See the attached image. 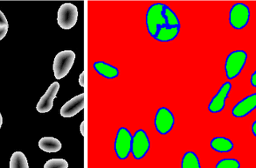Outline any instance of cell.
Segmentation results:
<instances>
[{
	"mask_svg": "<svg viewBox=\"0 0 256 168\" xmlns=\"http://www.w3.org/2000/svg\"><path fill=\"white\" fill-rule=\"evenodd\" d=\"M248 54L245 50H238L230 52L225 62V72L229 81L236 80L242 73L248 62Z\"/></svg>",
	"mask_w": 256,
	"mask_h": 168,
	"instance_id": "6da1fadb",
	"label": "cell"
},
{
	"mask_svg": "<svg viewBox=\"0 0 256 168\" xmlns=\"http://www.w3.org/2000/svg\"><path fill=\"white\" fill-rule=\"evenodd\" d=\"M165 6V4L157 2L152 4L146 12V26L148 33L153 38H154L161 26H166V20L162 14Z\"/></svg>",
	"mask_w": 256,
	"mask_h": 168,
	"instance_id": "7a4b0ae2",
	"label": "cell"
},
{
	"mask_svg": "<svg viewBox=\"0 0 256 168\" xmlns=\"http://www.w3.org/2000/svg\"><path fill=\"white\" fill-rule=\"evenodd\" d=\"M250 16L252 12L250 8L246 4L237 2L230 9L229 24L234 30H244L250 22Z\"/></svg>",
	"mask_w": 256,
	"mask_h": 168,
	"instance_id": "3957f363",
	"label": "cell"
},
{
	"mask_svg": "<svg viewBox=\"0 0 256 168\" xmlns=\"http://www.w3.org/2000/svg\"><path fill=\"white\" fill-rule=\"evenodd\" d=\"M76 53L72 50H64L60 52L54 61V77L57 80L65 78L72 70L76 61Z\"/></svg>",
	"mask_w": 256,
	"mask_h": 168,
	"instance_id": "277c9868",
	"label": "cell"
},
{
	"mask_svg": "<svg viewBox=\"0 0 256 168\" xmlns=\"http://www.w3.org/2000/svg\"><path fill=\"white\" fill-rule=\"evenodd\" d=\"M154 124L158 134L161 136H166L174 129L176 117L168 108L162 106L156 112Z\"/></svg>",
	"mask_w": 256,
	"mask_h": 168,
	"instance_id": "5b68a950",
	"label": "cell"
},
{
	"mask_svg": "<svg viewBox=\"0 0 256 168\" xmlns=\"http://www.w3.org/2000/svg\"><path fill=\"white\" fill-rule=\"evenodd\" d=\"M150 141L148 133L140 129L132 136V154L134 160H141L150 152Z\"/></svg>",
	"mask_w": 256,
	"mask_h": 168,
	"instance_id": "8992f818",
	"label": "cell"
},
{
	"mask_svg": "<svg viewBox=\"0 0 256 168\" xmlns=\"http://www.w3.org/2000/svg\"><path fill=\"white\" fill-rule=\"evenodd\" d=\"M132 134L126 128L118 130L114 142V152L118 160H126L132 153Z\"/></svg>",
	"mask_w": 256,
	"mask_h": 168,
	"instance_id": "52a82bcc",
	"label": "cell"
},
{
	"mask_svg": "<svg viewBox=\"0 0 256 168\" xmlns=\"http://www.w3.org/2000/svg\"><path fill=\"white\" fill-rule=\"evenodd\" d=\"M78 10L74 4H64L58 12V24L64 30H70L78 22Z\"/></svg>",
	"mask_w": 256,
	"mask_h": 168,
	"instance_id": "ba28073f",
	"label": "cell"
},
{
	"mask_svg": "<svg viewBox=\"0 0 256 168\" xmlns=\"http://www.w3.org/2000/svg\"><path fill=\"white\" fill-rule=\"evenodd\" d=\"M232 88H233V86L230 81H228L222 84V86L220 88L218 93L213 97L208 106V110L210 113L218 114L225 109L226 100L229 98V94L232 90Z\"/></svg>",
	"mask_w": 256,
	"mask_h": 168,
	"instance_id": "9c48e42d",
	"label": "cell"
},
{
	"mask_svg": "<svg viewBox=\"0 0 256 168\" xmlns=\"http://www.w3.org/2000/svg\"><path fill=\"white\" fill-rule=\"evenodd\" d=\"M256 108V94H252L241 100L232 109V114L236 118H245Z\"/></svg>",
	"mask_w": 256,
	"mask_h": 168,
	"instance_id": "30bf717a",
	"label": "cell"
},
{
	"mask_svg": "<svg viewBox=\"0 0 256 168\" xmlns=\"http://www.w3.org/2000/svg\"><path fill=\"white\" fill-rule=\"evenodd\" d=\"M60 89V85L58 82H56L50 85L45 94L40 98V102L36 108L40 113H48L52 110L54 106V98H56Z\"/></svg>",
	"mask_w": 256,
	"mask_h": 168,
	"instance_id": "8fae6325",
	"label": "cell"
},
{
	"mask_svg": "<svg viewBox=\"0 0 256 168\" xmlns=\"http://www.w3.org/2000/svg\"><path fill=\"white\" fill-rule=\"evenodd\" d=\"M84 102H85V96L84 94H80L74 98L68 101L64 104L60 110V114L64 118H72L84 109Z\"/></svg>",
	"mask_w": 256,
	"mask_h": 168,
	"instance_id": "7c38bea8",
	"label": "cell"
},
{
	"mask_svg": "<svg viewBox=\"0 0 256 168\" xmlns=\"http://www.w3.org/2000/svg\"><path fill=\"white\" fill-rule=\"evenodd\" d=\"M180 32H181V26H173V28L162 26L158 29L154 40L160 42H172L177 38Z\"/></svg>",
	"mask_w": 256,
	"mask_h": 168,
	"instance_id": "4fadbf2b",
	"label": "cell"
},
{
	"mask_svg": "<svg viewBox=\"0 0 256 168\" xmlns=\"http://www.w3.org/2000/svg\"><path fill=\"white\" fill-rule=\"evenodd\" d=\"M210 146L212 150L221 154L232 152L234 148L232 140L226 137H216L210 141Z\"/></svg>",
	"mask_w": 256,
	"mask_h": 168,
	"instance_id": "5bb4252c",
	"label": "cell"
},
{
	"mask_svg": "<svg viewBox=\"0 0 256 168\" xmlns=\"http://www.w3.org/2000/svg\"><path fill=\"white\" fill-rule=\"evenodd\" d=\"M94 69L98 74L108 80H114L118 78L120 76V70L118 68L105 62H94Z\"/></svg>",
	"mask_w": 256,
	"mask_h": 168,
	"instance_id": "9a60e30c",
	"label": "cell"
},
{
	"mask_svg": "<svg viewBox=\"0 0 256 168\" xmlns=\"http://www.w3.org/2000/svg\"><path fill=\"white\" fill-rule=\"evenodd\" d=\"M41 150L48 153H57L62 149V144L60 140L53 137H44L38 142Z\"/></svg>",
	"mask_w": 256,
	"mask_h": 168,
	"instance_id": "2e32d148",
	"label": "cell"
},
{
	"mask_svg": "<svg viewBox=\"0 0 256 168\" xmlns=\"http://www.w3.org/2000/svg\"><path fill=\"white\" fill-rule=\"evenodd\" d=\"M182 168H201L200 158L194 152H188L182 157Z\"/></svg>",
	"mask_w": 256,
	"mask_h": 168,
	"instance_id": "e0dca14e",
	"label": "cell"
},
{
	"mask_svg": "<svg viewBox=\"0 0 256 168\" xmlns=\"http://www.w3.org/2000/svg\"><path fill=\"white\" fill-rule=\"evenodd\" d=\"M10 168H29L28 158L21 152H14L12 154L10 162Z\"/></svg>",
	"mask_w": 256,
	"mask_h": 168,
	"instance_id": "ac0fdd59",
	"label": "cell"
},
{
	"mask_svg": "<svg viewBox=\"0 0 256 168\" xmlns=\"http://www.w3.org/2000/svg\"><path fill=\"white\" fill-rule=\"evenodd\" d=\"M162 14H164L165 20H166V26H168V28L181 26L180 18H178L177 14H176L174 12H173L169 6H166H166L164 8Z\"/></svg>",
	"mask_w": 256,
	"mask_h": 168,
	"instance_id": "d6986e66",
	"label": "cell"
},
{
	"mask_svg": "<svg viewBox=\"0 0 256 168\" xmlns=\"http://www.w3.org/2000/svg\"><path fill=\"white\" fill-rule=\"evenodd\" d=\"M216 168H240L241 164L236 158H224L216 164Z\"/></svg>",
	"mask_w": 256,
	"mask_h": 168,
	"instance_id": "ffe728a7",
	"label": "cell"
},
{
	"mask_svg": "<svg viewBox=\"0 0 256 168\" xmlns=\"http://www.w3.org/2000/svg\"><path fill=\"white\" fill-rule=\"evenodd\" d=\"M68 162L62 158H53L44 165L45 168H68Z\"/></svg>",
	"mask_w": 256,
	"mask_h": 168,
	"instance_id": "44dd1931",
	"label": "cell"
},
{
	"mask_svg": "<svg viewBox=\"0 0 256 168\" xmlns=\"http://www.w3.org/2000/svg\"><path fill=\"white\" fill-rule=\"evenodd\" d=\"M8 29H9V24L6 16H4V13L0 10V41L6 37Z\"/></svg>",
	"mask_w": 256,
	"mask_h": 168,
	"instance_id": "7402d4cb",
	"label": "cell"
},
{
	"mask_svg": "<svg viewBox=\"0 0 256 168\" xmlns=\"http://www.w3.org/2000/svg\"><path fill=\"white\" fill-rule=\"evenodd\" d=\"M250 84L253 88H256V72H254L250 77Z\"/></svg>",
	"mask_w": 256,
	"mask_h": 168,
	"instance_id": "603a6c76",
	"label": "cell"
},
{
	"mask_svg": "<svg viewBox=\"0 0 256 168\" xmlns=\"http://www.w3.org/2000/svg\"><path fill=\"white\" fill-rule=\"evenodd\" d=\"M80 86H82V88H84V73H82V74H80Z\"/></svg>",
	"mask_w": 256,
	"mask_h": 168,
	"instance_id": "cb8c5ba5",
	"label": "cell"
},
{
	"mask_svg": "<svg viewBox=\"0 0 256 168\" xmlns=\"http://www.w3.org/2000/svg\"><path fill=\"white\" fill-rule=\"evenodd\" d=\"M256 122H254V124H253V125H252V133H253V136H254V137L256 136Z\"/></svg>",
	"mask_w": 256,
	"mask_h": 168,
	"instance_id": "d4e9b609",
	"label": "cell"
},
{
	"mask_svg": "<svg viewBox=\"0 0 256 168\" xmlns=\"http://www.w3.org/2000/svg\"><path fill=\"white\" fill-rule=\"evenodd\" d=\"M2 124H4V118H2V114L0 113V129L2 128Z\"/></svg>",
	"mask_w": 256,
	"mask_h": 168,
	"instance_id": "484cf974",
	"label": "cell"
},
{
	"mask_svg": "<svg viewBox=\"0 0 256 168\" xmlns=\"http://www.w3.org/2000/svg\"><path fill=\"white\" fill-rule=\"evenodd\" d=\"M84 122L81 124V133H82V136H84Z\"/></svg>",
	"mask_w": 256,
	"mask_h": 168,
	"instance_id": "4316f807",
	"label": "cell"
}]
</instances>
